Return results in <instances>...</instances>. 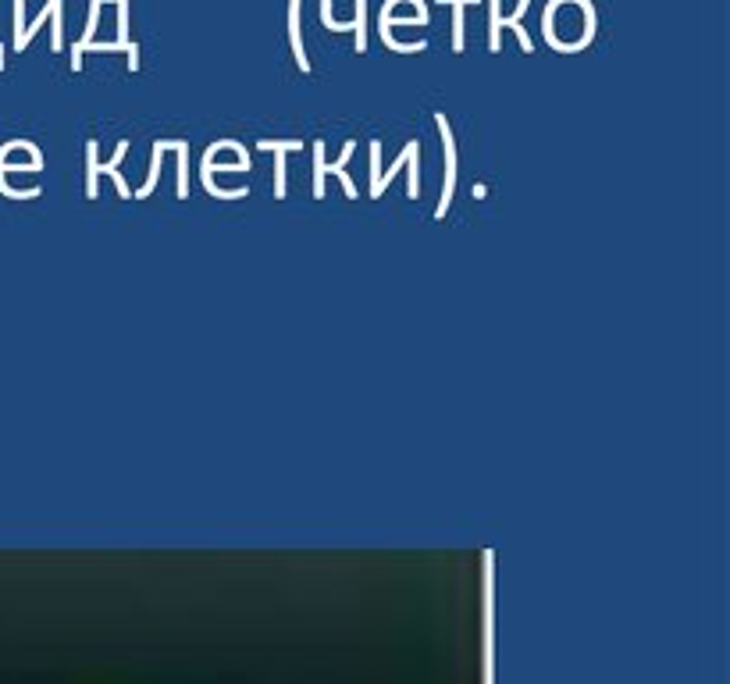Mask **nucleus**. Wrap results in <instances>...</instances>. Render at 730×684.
<instances>
[{"label": "nucleus", "instance_id": "1", "mask_svg": "<svg viewBox=\"0 0 730 684\" xmlns=\"http://www.w3.org/2000/svg\"><path fill=\"white\" fill-rule=\"evenodd\" d=\"M289 36H292V47H296V61H300V68L307 72V54H303V40H300V0H292L289 4Z\"/></svg>", "mask_w": 730, "mask_h": 684}, {"label": "nucleus", "instance_id": "2", "mask_svg": "<svg viewBox=\"0 0 730 684\" xmlns=\"http://www.w3.org/2000/svg\"><path fill=\"white\" fill-rule=\"evenodd\" d=\"M492 4V50H499V29H503V18H499V0H488Z\"/></svg>", "mask_w": 730, "mask_h": 684}]
</instances>
